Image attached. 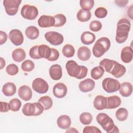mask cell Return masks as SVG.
<instances>
[{
	"label": "cell",
	"mask_w": 133,
	"mask_h": 133,
	"mask_svg": "<svg viewBox=\"0 0 133 133\" xmlns=\"http://www.w3.org/2000/svg\"><path fill=\"white\" fill-rule=\"evenodd\" d=\"M68 74L77 79L85 78L88 72V69L84 65H79L75 61L71 60L67 61L65 64Z\"/></svg>",
	"instance_id": "6da1fadb"
},
{
	"label": "cell",
	"mask_w": 133,
	"mask_h": 133,
	"mask_svg": "<svg viewBox=\"0 0 133 133\" xmlns=\"http://www.w3.org/2000/svg\"><path fill=\"white\" fill-rule=\"evenodd\" d=\"M130 26V22L126 18H122L118 21L117 24L115 36V40L117 43L122 44L126 41Z\"/></svg>",
	"instance_id": "7a4b0ae2"
},
{
	"label": "cell",
	"mask_w": 133,
	"mask_h": 133,
	"mask_svg": "<svg viewBox=\"0 0 133 133\" xmlns=\"http://www.w3.org/2000/svg\"><path fill=\"white\" fill-rule=\"evenodd\" d=\"M97 123L107 133H118V128L115 125L113 119L106 113H100L96 117Z\"/></svg>",
	"instance_id": "3957f363"
},
{
	"label": "cell",
	"mask_w": 133,
	"mask_h": 133,
	"mask_svg": "<svg viewBox=\"0 0 133 133\" xmlns=\"http://www.w3.org/2000/svg\"><path fill=\"white\" fill-rule=\"evenodd\" d=\"M110 40L106 37L99 38L92 47V54L96 58H100L103 56L110 48Z\"/></svg>",
	"instance_id": "277c9868"
},
{
	"label": "cell",
	"mask_w": 133,
	"mask_h": 133,
	"mask_svg": "<svg viewBox=\"0 0 133 133\" xmlns=\"http://www.w3.org/2000/svg\"><path fill=\"white\" fill-rule=\"evenodd\" d=\"M102 86L105 91L108 93H112L119 90L120 83L116 79L107 77L102 81Z\"/></svg>",
	"instance_id": "5b68a950"
},
{
	"label": "cell",
	"mask_w": 133,
	"mask_h": 133,
	"mask_svg": "<svg viewBox=\"0 0 133 133\" xmlns=\"http://www.w3.org/2000/svg\"><path fill=\"white\" fill-rule=\"evenodd\" d=\"M38 15L37 8L33 5H24L21 9V15L28 20H32L35 19Z\"/></svg>",
	"instance_id": "8992f818"
},
{
	"label": "cell",
	"mask_w": 133,
	"mask_h": 133,
	"mask_svg": "<svg viewBox=\"0 0 133 133\" xmlns=\"http://www.w3.org/2000/svg\"><path fill=\"white\" fill-rule=\"evenodd\" d=\"M21 0H4L3 5L6 14L9 16L15 15L19 9Z\"/></svg>",
	"instance_id": "52a82bcc"
},
{
	"label": "cell",
	"mask_w": 133,
	"mask_h": 133,
	"mask_svg": "<svg viewBox=\"0 0 133 133\" xmlns=\"http://www.w3.org/2000/svg\"><path fill=\"white\" fill-rule=\"evenodd\" d=\"M44 37L47 42L54 46L61 45L64 41L63 35L56 31L47 32L44 34Z\"/></svg>",
	"instance_id": "ba28073f"
},
{
	"label": "cell",
	"mask_w": 133,
	"mask_h": 133,
	"mask_svg": "<svg viewBox=\"0 0 133 133\" xmlns=\"http://www.w3.org/2000/svg\"><path fill=\"white\" fill-rule=\"evenodd\" d=\"M33 89L36 92L41 94L46 93L49 88L47 82L42 78L38 77L33 81L32 84Z\"/></svg>",
	"instance_id": "9c48e42d"
},
{
	"label": "cell",
	"mask_w": 133,
	"mask_h": 133,
	"mask_svg": "<svg viewBox=\"0 0 133 133\" xmlns=\"http://www.w3.org/2000/svg\"><path fill=\"white\" fill-rule=\"evenodd\" d=\"M9 38L11 42L15 46L21 45L24 41V37L22 32L18 29H13L9 33Z\"/></svg>",
	"instance_id": "30bf717a"
},
{
	"label": "cell",
	"mask_w": 133,
	"mask_h": 133,
	"mask_svg": "<svg viewBox=\"0 0 133 133\" xmlns=\"http://www.w3.org/2000/svg\"><path fill=\"white\" fill-rule=\"evenodd\" d=\"M55 20L53 16L48 15H42L38 20V24L41 28H49L54 26Z\"/></svg>",
	"instance_id": "8fae6325"
},
{
	"label": "cell",
	"mask_w": 133,
	"mask_h": 133,
	"mask_svg": "<svg viewBox=\"0 0 133 133\" xmlns=\"http://www.w3.org/2000/svg\"><path fill=\"white\" fill-rule=\"evenodd\" d=\"M67 90V87L64 84L62 83H58L54 85L52 92L56 98H62L66 96Z\"/></svg>",
	"instance_id": "7c38bea8"
},
{
	"label": "cell",
	"mask_w": 133,
	"mask_h": 133,
	"mask_svg": "<svg viewBox=\"0 0 133 133\" xmlns=\"http://www.w3.org/2000/svg\"><path fill=\"white\" fill-rule=\"evenodd\" d=\"M19 97L24 101L30 100L32 97V91L31 88L25 85L20 86L18 90Z\"/></svg>",
	"instance_id": "4fadbf2b"
},
{
	"label": "cell",
	"mask_w": 133,
	"mask_h": 133,
	"mask_svg": "<svg viewBox=\"0 0 133 133\" xmlns=\"http://www.w3.org/2000/svg\"><path fill=\"white\" fill-rule=\"evenodd\" d=\"M95 86V82L91 78H87L80 82L78 85L79 90L83 92H88L92 90Z\"/></svg>",
	"instance_id": "5bb4252c"
},
{
	"label": "cell",
	"mask_w": 133,
	"mask_h": 133,
	"mask_svg": "<svg viewBox=\"0 0 133 133\" xmlns=\"http://www.w3.org/2000/svg\"><path fill=\"white\" fill-rule=\"evenodd\" d=\"M49 73L53 80H59L62 76L61 66L57 64L52 65L49 69Z\"/></svg>",
	"instance_id": "9a60e30c"
},
{
	"label": "cell",
	"mask_w": 133,
	"mask_h": 133,
	"mask_svg": "<svg viewBox=\"0 0 133 133\" xmlns=\"http://www.w3.org/2000/svg\"><path fill=\"white\" fill-rule=\"evenodd\" d=\"M132 49L131 47L126 46L124 47L121 52V58L122 61L125 63H128L132 60Z\"/></svg>",
	"instance_id": "2e32d148"
},
{
	"label": "cell",
	"mask_w": 133,
	"mask_h": 133,
	"mask_svg": "<svg viewBox=\"0 0 133 133\" xmlns=\"http://www.w3.org/2000/svg\"><path fill=\"white\" fill-rule=\"evenodd\" d=\"M57 124L60 128L67 129L71 124V119L68 115H62L57 118Z\"/></svg>",
	"instance_id": "e0dca14e"
},
{
	"label": "cell",
	"mask_w": 133,
	"mask_h": 133,
	"mask_svg": "<svg viewBox=\"0 0 133 133\" xmlns=\"http://www.w3.org/2000/svg\"><path fill=\"white\" fill-rule=\"evenodd\" d=\"M132 92V85L129 82H123L120 84L119 92L124 97L130 96Z\"/></svg>",
	"instance_id": "ac0fdd59"
},
{
	"label": "cell",
	"mask_w": 133,
	"mask_h": 133,
	"mask_svg": "<svg viewBox=\"0 0 133 133\" xmlns=\"http://www.w3.org/2000/svg\"><path fill=\"white\" fill-rule=\"evenodd\" d=\"M107 98L106 109H112L118 107L121 103V98L117 96H110Z\"/></svg>",
	"instance_id": "d6986e66"
},
{
	"label": "cell",
	"mask_w": 133,
	"mask_h": 133,
	"mask_svg": "<svg viewBox=\"0 0 133 133\" xmlns=\"http://www.w3.org/2000/svg\"><path fill=\"white\" fill-rule=\"evenodd\" d=\"M94 108L98 110H102L106 109L107 106V98L101 96H97L93 102Z\"/></svg>",
	"instance_id": "ffe728a7"
},
{
	"label": "cell",
	"mask_w": 133,
	"mask_h": 133,
	"mask_svg": "<svg viewBox=\"0 0 133 133\" xmlns=\"http://www.w3.org/2000/svg\"><path fill=\"white\" fill-rule=\"evenodd\" d=\"M126 71V68L116 61L110 73L115 77L119 78L125 74Z\"/></svg>",
	"instance_id": "44dd1931"
},
{
	"label": "cell",
	"mask_w": 133,
	"mask_h": 133,
	"mask_svg": "<svg viewBox=\"0 0 133 133\" xmlns=\"http://www.w3.org/2000/svg\"><path fill=\"white\" fill-rule=\"evenodd\" d=\"M2 91L5 96L7 97H11L16 94V86L13 83H6L3 86Z\"/></svg>",
	"instance_id": "7402d4cb"
},
{
	"label": "cell",
	"mask_w": 133,
	"mask_h": 133,
	"mask_svg": "<svg viewBox=\"0 0 133 133\" xmlns=\"http://www.w3.org/2000/svg\"><path fill=\"white\" fill-rule=\"evenodd\" d=\"M91 56V51L86 46L79 47L77 50V57L82 61H87L89 59Z\"/></svg>",
	"instance_id": "603a6c76"
},
{
	"label": "cell",
	"mask_w": 133,
	"mask_h": 133,
	"mask_svg": "<svg viewBox=\"0 0 133 133\" xmlns=\"http://www.w3.org/2000/svg\"><path fill=\"white\" fill-rule=\"evenodd\" d=\"M38 52L41 59L45 58L48 60L51 54V48L45 44L38 45Z\"/></svg>",
	"instance_id": "cb8c5ba5"
},
{
	"label": "cell",
	"mask_w": 133,
	"mask_h": 133,
	"mask_svg": "<svg viewBox=\"0 0 133 133\" xmlns=\"http://www.w3.org/2000/svg\"><path fill=\"white\" fill-rule=\"evenodd\" d=\"M95 35L94 33L89 31L84 32L81 36V41L82 43L86 45H90L95 41Z\"/></svg>",
	"instance_id": "d4e9b609"
},
{
	"label": "cell",
	"mask_w": 133,
	"mask_h": 133,
	"mask_svg": "<svg viewBox=\"0 0 133 133\" xmlns=\"http://www.w3.org/2000/svg\"><path fill=\"white\" fill-rule=\"evenodd\" d=\"M25 52L22 48H18L15 49L12 52V58L17 62H20L23 61L25 58Z\"/></svg>",
	"instance_id": "484cf974"
},
{
	"label": "cell",
	"mask_w": 133,
	"mask_h": 133,
	"mask_svg": "<svg viewBox=\"0 0 133 133\" xmlns=\"http://www.w3.org/2000/svg\"><path fill=\"white\" fill-rule=\"evenodd\" d=\"M36 111V107L34 103H26L22 107V113L28 116H34Z\"/></svg>",
	"instance_id": "4316f807"
},
{
	"label": "cell",
	"mask_w": 133,
	"mask_h": 133,
	"mask_svg": "<svg viewBox=\"0 0 133 133\" xmlns=\"http://www.w3.org/2000/svg\"><path fill=\"white\" fill-rule=\"evenodd\" d=\"M25 33L29 39H35L38 37L39 31L36 26L31 25L26 28Z\"/></svg>",
	"instance_id": "83f0119b"
},
{
	"label": "cell",
	"mask_w": 133,
	"mask_h": 133,
	"mask_svg": "<svg viewBox=\"0 0 133 133\" xmlns=\"http://www.w3.org/2000/svg\"><path fill=\"white\" fill-rule=\"evenodd\" d=\"M116 62V61L113 60L104 59L100 62L99 65L103 68L105 71L110 73Z\"/></svg>",
	"instance_id": "f1b7e54d"
},
{
	"label": "cell",
	"mask_w": 133,
	"mask_h": 133,
	"mask_svg": "<svg viewBox=\"0 0 133 133\" xmlns=\"http://www.w3.org/2000/svg\"><path fill=\"white\" fill-rule=\"evenodd\" d=\"M91 17V12L89 10H85L84 9H80L78 11L76 17L80 22H87L90 20Z\"/></svg>",
	"instance_id": "f546056e"
},
{
	"label": "cell",
	"mask_w": 133,
	"mask_h": 133,
	"mask_svg": "<svg viewBox=\"0 0 133 133\" xmlns=\"http://www.w3.org/2000/svg\"><path fill=\"white\" fill-rule=\"evenodd\" d=\"M43 106L44 110H48L50 109L53 104V101L52 99L47 96L41 97L38 101Z\"/></svg>",
	"instance_id": "4dcf8cb0"
},
{
	"label": "cell",
	"mask_w": 133,
	"mask_h": 133,
	"mask_svg": "<svg viewBox=\"0 0 133 133\" xmlns=\"http://www.w3.org/2000/svg\"><path fill=\"white\" fill-rule=\"evenodd\" d=\"M104 73V70L101 66H97L94 68L91 71V77L96 80L99 79L102 77Z\"/></svg>",
	"instance_id": "1f68e13d"
},
{
	"label": "cell",
	"mask_w": 133,
	"mask_h": 133,
	"mask_svg": "<svg viewBox=\"0 0 133 133\" xmlns=\"http://www.w3.org/2000/svg\"><path fill=\"white\" fill-rule=\"evenodd\" d=\"M63 55L66 58H71L74 56L75 54V49L74 47L70 44L65 45L62 50Z\"/></svg>",
	"instance_id": "d6a6232c"
},
{
	"label": "cell",
	"mask_w": 133,
	"mask_h": 133,
	"mask_svg": "<svg viewBox=\"0 0 133 133\" xmlns=\"http://www.w3.org/2000/svg\"><path fill=\"white\" fill-rule=\"evenodd\" d=\"M128 115V111L124 108H119L115 112V116L116 118L121 122L125 121L127 118Z\"/></svg>",
	"instance_id": "836d02e7"
},
{
	"label": "cell",
	"mask_w": 133,
	"mask_h": 133,
	"mask_svg": "<svg viewBox=\"0 0 133 133\" xmlns=\"http://www.w3.org/2000/svg\"><path fill=\"white\" fill-rule=\"evenodd\" d=\"M92 115L88 112H83L79 116V121L83 125H89L92 121Z\"/></svg>",
	"instance_id": "e575fe53"
},
{
	"label": "cell",
	"mask_w": 133,
	"mask_h": 133,
	"mask_svg": "<svg viewBox=\"0 0 133 133\" xmlns=\"http://www.w3.org/2000/svg\"><path fill=\"white\" fill-rule=\"evenodd\" d=\"M55 20V24L54 26L55 27H60L63 26L66 21V17L62 14H58L54 16Z\"/></svg>",
	"instance_id": "d590c367"
},
{
	"label": "cell",
	"mask_w": 133,
	"mask_h": 133,
	"mask_svg": "<svg viewBox=\"0 0 133 133\" xmlns=\"http://www.w3.org/2000/svg\"><path fill=\"white\" fill-rule=\"evenodd\" d=\"M10 110L14 112L18 111L21 106V101L17 98H14L10 100L9 102Z\"/></svg>",
	"instance_id": "8d00e7d4"
},
{
	"label": "cell",
	"mask_w": 133,
	"mask_h": 133,
	"mask_svg": "<svg viewBox=\"0 0 133 133\" xmlns=\"http://www.w3.org/2000/svg\"><path fill=\"white\" fill-rule=\"evenodd\" d=\"M34 67L35 64L31 60H26L21 64V69L24 72H31L34 69Z\"/></svg>",
	"instance_id": "74e56055"
},
{
	"label": "cell",
	"mask_w": 133,
	"mask_h": 133,
	"mask_svg": "<svg viewBox=\"0 0 133 133\" xmlns=\"http://www.w3.org/2000/svg\"><path fill=\"white\" fill-rule=\"evenodd\" d=\"M94 0H81L79 1L80 6L82 9L89 11L94 7Z\"/></svg>",
	"instance_id": "f35d334b"
},
{
	"label": "cell",
	"mask_w": 133,
	"mask_h": 133,
	"mask_svg": "<svg viewBox=\"0 0 133 133\" xmlns=\"http://www.w3.org/2000/svg\"><path fill=\"white\" fill-rule=\"evenodd\" d=\"M6 71L8 75H15L19 72V68L17 65L12 63L8 65L6 68Z\"/></svg>",
	"instance_id": "ab89813d"
},
{
	"label": "cell",
	"mask_w": 133,
	"mask_h": 133,
	"mask_svg": "<svg viewBox=\"0 0 133 133\" xmlns=\"http://www.w3.org/2000/svg\"><path fill=\"white\" fill-rule=\"evenodd\" d=\"M108 14L107 10L103 7H98L95 11V15L98 18H103L106 17Z\"/></svg>",
	"instance_id": "60d3db41"
},
{
	"label": "cell",
	"mask_w": 133,
	"mask_h": 133,
	"mask_svg": "<svg viewBox=\"0 0 133 133\" xmlns=\"http://www.w3.org/2000/svg\"><path fill=\"white\" fill-rule=\"evenodd\" d=\"M102 23L98 20L92 21L89 24V29L93 32H98L102 28Z\"/></svg>",
	"instance_id": "b9f144b4"
},
{
	"label": "cell",
	"mask_w": 133,
	"mask_h": 133,
	"mask_svg": "<svg viewBox=\"0 0 133 133\" xmlns=\"http://www.w3.org/2000/svg\"><path fill=\"white\" fill-rule=\"evenodd\" d=\"M29 55L30 57L33 59H41L38 52V45H35L31 48L29 50Z\"/></svg>",
	"instance_id": "7bdbcfd3"
},
{
	"label": "cell",
	"mask_w": 133,
	"mask_h": 133,
	"mask_svg": "<svg viewBox=\"0 0 133 133\" xmlns=\"http://www.w3.org/2000/svg\"><path fill=\"white\" fill-rule=\"evenodd\" d=\"M83 133H101V131L97 127L94 126H86L83 130Z\"/></svg>",
	"instance_id": "ee69618b"
},
{
	"label": "cell",
	"mask_w": 133,
	"mask_h": 133,
	"mask_svg": "<svg viewBox=\"0 0 133 133\" xmlns=\"http://www.w3.org/2000/svg\"><path fill=\"white\" fill-rule=\"evenodd\" d=\"M59 57V52L55 48H51V54L50 58L48 59L50 61H55L58 59Z\"/></svg>",
	"instance_id": "f6af8a7d"
},
{
	"label": "cell",
	"mask_w": 133,
	"mask_h": 133,
	"mask_svg": "<svg viewBox=\"0 0 133 133\" xmlns=\"http://www.w3.org/2000/svg\"><path fill=\"white\" fill-rule=\"evenodd\" d=\"M36 107V111L34 116H38L43 113V111L44 110L43 106L39 102H34Z\"/></svg>",
	"instance_id": "bcb514c9"
},
{
	"label": "cell",
	"mask_w": 133,
	"mask_h": 133,
	"mask_svg": "<svg viewBox=\"0 0 133 133\" xmlns=\"http://www.w3.org/2000/svg\"><path fill=\"white\" fill-rule=\"evenodd\" d=\"M1 112H7L10 110L9 103L6 102L1 101Z\"/></svg>",
	"instance_id": "7dc6e473"
},
{
	"label": "cell",
	"mask_w": 133,
	"mask_h": 133,
	"mask_svg": "<svg viewBox=\"0 0 133 133\" xmlns=\"http://www.w3.org/2000/svg\"><path fill=\"white\" fill-rule=\"evenodd\" d=\"M8 38L7 33L3 31H0V45H2L6 43Z\"/></svg>",
	"instance_id": "c3c4849f"
},
{
	"label": "cell",
	"mask_w": 133,
	"mask_h": 133,
	"mask_svg": "<svg viewBox=\"0 0 133 133\" xmlns=\"http://www.w3.org/2000/svg\"><path fill=\"white\" fill-rule=\"evenodd\" d=\"M115 2L117 5L120 7H124L126 5L128 1H115Z\"/></svg>",
	"instance_id": "681fc988"
},
{
	"label": "cell",
	"mask_w": 133,
	"mask_h": 133,
	"mask_svg": "<svg viewBox=\"0 0 133 133\" xmlns=\"http://www.w3.org/2000/svg\"><path fill=\"white\" fill-rule=\"evenodd\" d=\"M66 132H78V131L75 128H74L73 127H71L70 128H68V129L66 130Z\"/></svg>",
	"instance_id": "f907efd6"
},
{
	"label": "cell",
	"mask_w": 133,
	"mask_h": 133,
	"mask_svg": "<svg viewBox=\"0 0 133 133\" xmlns=\"http://www.w3.org/2000/svg\"><path fill=\"white\" fill-rule=\"evenodd\" d=\"M6 64V62L5 60L2 58L1 57V67H0V69L2 70L5 66Z\"/></svg>",
	"instance_id": "816d5d0a"
}]
</instances>
